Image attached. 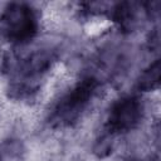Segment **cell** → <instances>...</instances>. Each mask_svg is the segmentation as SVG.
I'll use <instances>...</instances> for the list:
<instances>
[{"label": "cell", "mask_w": 161, "mask_h": 161, "mask_svg": "<svg viewBox=\"0 0 161 161\" xmlns=\"http://www.w3.org/2000/svg\"><path fill=\"white\" fill-rule=\"evenodd\" d=\"M29 153L26 141L16 135H8L0 140V161H25Z\"/></svg>", "instance_id": "5b68a950"}, {"label": "cell", "mask_w": 161, "mask_h": 161, "mask_svg": "<svg viewBox=\"0 0 161 161\" xmlns=\"http://www.w3.org/2000/svg\"><path fill=\"white\" fill-rule=\"evenodd\" d=\"M80 161H88V160H80ZM92 161H97V160H93V158H92Z\"/></svg>", "instance_id": "8992f818"}, {"label": "cell", "mask_w": 161, "mask_h": 161, "mask_svg": "<svg viewBox=\"0 0 161 161\" xmlns=\"http://www.w3.org/2000/svg\"><path fill=\"white\" fill-rule=\"evenodd\" d=\"M43 11L29 1H9L0 5V39L11 48L24 47L43 31Z\"/></svg>", "instance_id": "6da1fadb"}, {"label": "cell", "mask_w": 161, "mask_h": 161, "mask_svg": "<svg viewBox=\"0 0 161 161\" xmlns=\"http://www.w3.org/2000/svg\"><path fill=\"white\" fill-rule=\"evenodd\" d=\"M148 117L150 98L130 91L117 96L109 103L102 127L118 137H123L141 130Z\"/></svg>", "instance_id": "7a4b0ae2"}, {"label": "cell", "mask_w": 161, "mask_h": 161, "mask_svg": "<svg viewBox=\"0 0 161 161\" xmlns=\"http://www.w3.org/2000/svg\"><path fill=\"white\" fill-rule=\"evenodd\" d=\"M119 140L121 137L102 127L101 131H98V133L93 137L89 146V152L92 158L97 161L108 160L117 151Z\"/></svg>", "instance_id": "277c9868"}, {"label": "cell", "mask_w": 161, "mask_h": 161, "mask_svg": "<svg viewBox=\"0 0 161 161\" xmlns=\"http://www.w3.org/2000/svg\"><path fill=\"white\" fill-rule=\"evenodd\" d=\"M161 79V59L156 57L143 64L136 73L132 84L131 92L147 97L148 94L157 92Z\"/></svg>", "instance_id": "3957f363"}]
</instances>
